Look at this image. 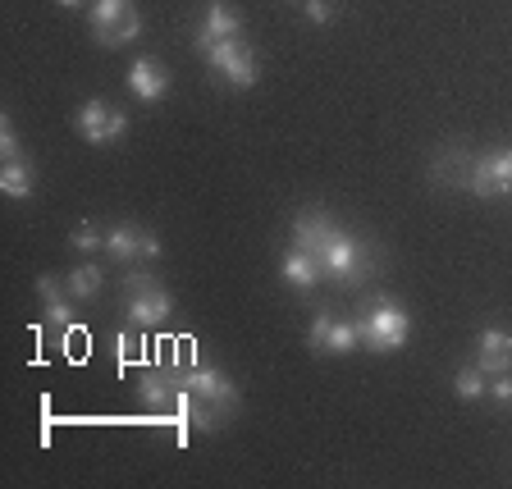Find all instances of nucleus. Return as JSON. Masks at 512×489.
I'll return each instance as SVG.
<instances>
[{"label":"nucleus","mask_w":512,"mask_h":489,"mask_svg":"<svg viewBox=\"0 0 512 489\" xmlns=\"http://www.w3.org/2000/svg\"><path fill=\"white\" fill-rule=\"evenodd\" d=\"M293 247H302V252H311L320 261V270H325V279H334V284H366L375 270L371 252H366L362 238H352L343 224H334V215L325 211H298L293 215Z\"/></svg>","instance_id":"f257e3e1"},{"label":"nucleus","mask_w":512,"mask_h":489,"mask_svg":"<svg viewBox=\"0 0 512 489\" xmlns=\"http://www.w3.org/2000/svg\"><path fill=\"white\" fill-rule=\"evenodd\" d=\"M87 23H92L96 46H106V51L138 42V32H142V14L133 10V0H92Z\"/></svg>","instance_id":"f03ea898"},{"label":"nucleus","mask_w":512,"mask_h":489,"mask_svg":"<svg viewBox=\"0 0 512 489\" xmlns=\"http://www.w3.org/2000/svg\"><path fill=\"white\" fill-rule=\"evenodd\" d=\"M357 334H362V343L371 352H398L412 339V316H407L403 307H394V302H375V307L357 320Z\"/></svg>","instance_id":"7ed1b4c3"},{"label":"nucleus","mask_w":512,"mask_h":489,"mask_svg":"<svg viewBox=\"0 0 512 489\" xmlns=\"http://www.w3.org/2000/svg\"><path fill=\"white\" fill-rule=\"evenodd\" d=\"M128 288H133V293H128L124 311H128V325H133V330H160V325L174 316V298L160 284H151V279H128Z\"/></svg>","instance_id":"20e7f679"},{"label":"nucleus","mask_w":512,"mask_h":489,"mask_svg":"<svg viewBox=\"0 0 512 489\" xmlns=\"http://www.w3.org/2000/svg\"><path fill=\"white\" fill-rule=\"evenodd\" d=\"M206 64H211L215 74L224 78L229 87H252L256 78V55H252V46L243 42V37H229V42H215V46H206Z\"/></svg>","instance_id":"39448f33"},{"label":"nucleus","mask_w":512,"mask_h":489,"mask_svg":"<svg viewBox=\"0 0 512 489\" xmlns=\"http://www.w3.org/2000/svg\"><path fill=\"white\" fill-rule=\"evenodd\" d=\"M78 133L92 147H106V142H119L128 133V115L119 106H110L106 96H92V101L78 106Z\"/></svg>","instance_id":"423d86ee"},{"label":"nucleus","mask_w":512,"mask_h":489,"mask_svg":"<svg viewBox=\"0 0 512 489\" xmlns=\"http://www.w3.org/2000/svg\"><path fill=\"white\" fill-rule=\"evenodd\" d=\"M179 380V389L183 394H192L197 403H206V407H215L220 416H229L238 407V389H234V380H224L215 366H197V371H188V375H174Z\"/></svg>","instance_id":"0eeeda50"},{"label":"nucleus","mask_w":512,"mask_h":489,"mask_svg":"<svg viewBox=\"0 0 512 489\" xmlns=\"http://www.w3.org/2000/svg\"><path fill=\"white\" fill-rule=\"evenodd\" d=\"M467 188L476 197H508L512 192V151H490L471 165Z\"/></svg>","instance_id":"6e6552de"},{"label":"nucleus","mask_w":512,"mask_h":489,"mask_svg":"<svg viewBox=\"0 0 512 489\" xmlns=\"http://www.w3.org/2000/svg\"><path fill=\"white\" fill-rule=\"evenodd\" d=\"M229 37H243V14H238L234 5H224V0H211V5H206V19L192 32V46L206 51V46L229 42Z\"/></svg>","instance_id":"1a4fd4ad"},{"label":"nucleus","mask_w":512,"mask_h":489,"mask_svg":"<svg viewBox=\"0 0 512 489\" xmlns=\"http://www.w3.org/2000/svg\"><path fill=\"white\" fill-rule=\"evenodd\" d=\"M124 83L142 106H156V101H165V92H170V69H165L160 60H151V55H142V60H133V69L124 74Z\"/></svg>","instance_id":"9d476101"},{"label":"nucleus","mask_w":512,"mask_h":489,"mask_svg":"<svg viewBox=\"0 0 512 489\" xmlns=\"http://www.w3.org/2000/svg\"><path fill=\"white\" fill-rule=\"evenodd\" d=\"M307 343H311V352H352L362 343V334H357V325H348V320H334L330 311H320V316L311 320Z\"/></svg>","instance_id":"9b49d317"},{"label":"nucleus","mask_w":512,"mask_h":489,"mask_svg":"<svg viewBox=\"0 0 512 489\" xmlns=\"http://www.w3.org/2000/svg\"><path fill=\"white\" fill-rule=\"evenodd\" d=\"M476 366L485 375H503L512 371V334L503 325H485L476 339Z\"/></svg>","instance_id":"f8f14e48"},{"label":"nucleus","mask_w":512,"mask_h":489,"mask_svg":"<svg viewBox=\"0 0 512 489\" xmlns=\"http://www.w3.org/2000/svg\"><path fill=\"white\" fill-rule=\"evenodd\" d=\"M37 298L46 302V330H55V334L78 330L74 325V302H69V288H64L60 279H51V275L37 279Z\"/></svg>","instance_id":"ddd939ff"},{"label":"nucleus","mask_w":512,"mask_h":489,"mask_svg":"<svg viewBox=\"0 0 512 489\" xmlns=\"http://www.w3.org/2000/svg\"><path fill=\"white\" fill-rule=\"evenodd\" d=\"M279 275H284L288 288H298V293H311V288L325 279V270H320V261L311 252H302V247H288L284 261H279Z\"/></svg>","instance_id":"4468645a"},{"label":"nucleus","mask_w":512,"mask_h":489,"mask_svg":"<svg viewBox=\"0 0 512 489\" xmlns=\"http://www.w3.org/2000/svg\"><path fill=\"white\" fill-rule=\"evenodd\" d=\"M64 288H69V298L74 302H92L101 288H106V270L92 266V261H83V266H74L69 275H64Z\"/></svg>","instance_id":"2eb2a0df"},{"label":"nucleus","mask_w":512,"mask_h":489,"mask_svg":"<svg viewBox=\"0 0 512 489\" xmlns=\"http://www.w3.org/2000/svg\"><path fill=\"white\" fill-rule=\"evenodd\" d=\"M106 252L115 261H142V229L138 224H115L106 234Z\"/></svg>","instance_id":"dca6fc26"},{"label":"nucleus","mask_w":512,"mask_h":489,"mask_svg":"<svg viewBox=\"0 0 512 489\" xmlns=\"http://www.w3.org/2000/svg\"><path fill=\"white\" fill-rule=\"evenodd\" d=\"M0 192L5 197H14V202H23V197H32V170H28V160L14 156L0 165Z\"/></svg>","instance_id":"f3484780"},{"label":"nucleus","mask_w":512,"mask_h":489,"mask_svg":"<svg viewBox=\"0 0 512 489\" xmlns=\"http://www.w3.org/2000/svg\"><path fill=\"white\" fill-rule=\"evenodd\" d=\"M453 394L467 398V403L485 398V394H490V384H485V371H480V366H462L458 380H453Z\"/></svg>","instance_id":"a211bd4d"},{"label":"nucleus","mask_w":512,"mask_h":489,"mask_svg":"<svg viewBox=\"0 0 512 489\" xmlns=\"http://www.w3.org/2000/svg\"><path fill=\"white\" fill-rule=\"evenodd\" d=\"M69 247H74V252H83V256L106 252V234H101L96 224H78L74 234H69Z\"/></svg>","instance_id":"6ab92c4d"},{"label":"nucleus","mask_w":512,"mask_h":489,"mask_svg":"<svg viewBox=\"0 0 512 489\" xmlns=\"http://www.w3.org/2000/svg\"><path fill=\"white\" fill-rule=\"evenodd\" d=\"M302 10H307L311 23H330L334 14H339V5H334V0H302Z\"/></svg>","instance_id":"aec40b11"},{"label":"nucleus","mask_w":512,"mask_h":489,"mask_svg":"<svg viewBox=\"0 0 512 489\" xmlns=\"http://www.w3.org/2000/svg\"><path fill=\"white\" fill-rule=\"evenodd\" d=\"M0 156H5V160H14V156H19V133H14L10 115L0 119Z\"/></svg>","instance_id":"412c9836"},{"label":"nucleus","mask_w":512,"mask_h":489,"mask_svg":"<svg viewBox=\"0 0 512 489\" xmlns=\"http://www.w3.org/2000/svg\"><path fill=\"white\" fill-rule=\"evenodd\" d=\"M490 398H494L499 407H512V371H503L499 380L490 384Z\"/></svg>","instance_id":"4be33fe9"},{"label":"nucleus","mask_w":512,"mask_h":489,"mask_svg":"<svg viewBox=\"0 0 512 489\" xmlns=\"http://www.w3.org/2000/svg\"><path fill=\"white\" fill-rule=\"evenodd\" d=\"M160 256V238L156 234H142V261H156Z\"/></svg>","instance_id":"5701e85b"},{"label":"nucleus","mask_w":512,"mask_h":489,"mask_svg":"<svg viewBox=\"0 0 512 489\" xmlns=\"http://www.w3.org/2000/svg\"><path fill=\"white\" fill-rule=\"evenodd\" d=\"M55 5H60V10H83L87 0H55Z\"/></svg>","instance_id":"b1692460"}]
</instances>
